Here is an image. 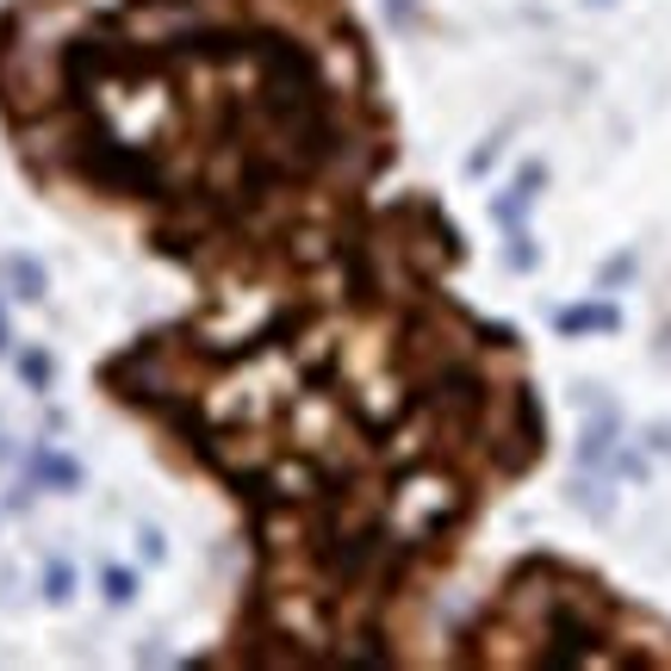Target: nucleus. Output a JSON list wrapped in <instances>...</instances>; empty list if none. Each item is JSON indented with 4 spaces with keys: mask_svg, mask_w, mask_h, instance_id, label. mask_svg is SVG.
Instances as JSON below:
<instances>
[{
    "mask_svg": "<svg viewBox=\"0 0 671 671\" xmlns=\"http://www.w3.org/2000/svg\"><path fill=\"white\" fill-rule=\"evenodd\" d=\"M100 584H106V603H131L138 597V572H125V566H106Z\"/></svg>",
    "mask_w": 671,
    "mask_h": 671,
    "instance_id": "1a4fd4ad",
    "label": "nucleus"
},
{
    "mask_svg": "<svg viewBox=\"0 0 671 671\" xmlns=\"http://www.w3.org/2000/svg\"><path fill=\"white\" fill-rule=\"evenodd\" d=\"M553 324H560V336H609V329H622V312L616 305H566Z\"/></svg>",
    "mask_w": 671,
    "mask_h": 671,
    "instance_id": "f257e3e1",
    "label": "nucleus"
},
{
    "mask_svg": "<svg viewBox=\"0 0 671 671\" xmlns=\"http://www.w3.org/2000/svg\"><path fill=\"white\" fill-rule=\"evenodd\" d=\"M0 267H7V281H13V298H44L50 281H44V267H38L32 255H7Z\"/></svg>",
    "mask_w": 671,
    "mask_h": 671,
    "instance_id": "20e7f679",
    "label": "nucleus"
},
{
    "mask_svg": "<svg viewBox=\"0 0 671 671\" xmlns=\"http://www.w3.org/2000/svg\"><path fill=\"white\" fill-rule=\"evenodd\" d=\"M143 560H162V553H169V541H162V529H150V522H143Z\"/></svg>",
    "mask_w": 671,
    "mask_h": 671,
    "instance_id": "9b49d317",
    "label": "nucleus"
},
{
    "mask_svg": "<svg viewBox=\"0 0 671 671\" xmlns=\"http://www.w3.org/2000/svg\"><path fill=\"white\" fill-rule=\"evenodd\" d=\"M0 348H7V312H0Z\"/></svg>",
    "mask_w": 671,
    "mask_h": 671,
    "instance_id": "4468645a",
    "label": "nucleus"
},
{
    "mask_svg": "<svg viewBox=\"0 0 671 671\" xmlns=\"http://www.w3.org/2000/svg\"><path fill=\"white\" fill-rule=\"evenodd\" d=\"M647 441H653L659 454H671V423H653V429H647Z\"/></svg>",
    "mask_w": 671,
    "mask_h": 671,
    "instance_id": "ddd939ff",
    "label": "nucleus"
},
{
    "mask_svg": "<svg viewBox=\"0 0 671 671\" xmlns=\"http://www.w3.org/2000/svg\"><path fill=\"white\" fill-rule=\"evenodd\" d=\"M628 274H634V255H616V262H609L603 274H597V281H603V286H622Z\"/></svg>",
    "mask_w": 671,
    "mask_h": 671,
    "instance_id": "9d476101",
    "label": "nucleus"
},
{
    "mask_svg": "<svg viewBox=\"0 0 671 671\" xmlns=\"http://www.w3.org/2000/svg\"><path fill=\"white\" fill-rule=\"evenodd\" d=\"M591 7H609V0H591Z\"/></svg>",
    "mask_w": 671,
    "mask_h": 671,
    "instance_id": "2eb2a0df",
    "label": "nucleus"
},
{
    "mask_svg": "<svg viewBox=\"0 0 671 671\" xmlns=\"http://www.w3.org/2000/svg\"><path fill=\"white\" fill-rule=\"evenodd\" d=\"M32 479L38 485H57V491H75L81 467H75V460H63V454H50V448H32Z\"/></svg>",
    "mask_w": 671,
    "mask_h": 671,
    "instance_id": "7ed1b4c3",
    "label": "nucleus"
},
{
    "mask_svg": "<svg viewBox=\"0 0 671 671\" xmlns=\"http://www.w3.org/2000/svg\"><path fill=\"white\" fill-rule=\"evenodd\" d=\"M616 429H622V423H616V410L603 405V417H591V423H584V441H578V460H584V467H603L609 454H616Z\"/></svg>",
    "mask_w": 671,
    "mask_h": 671,
    "instance_id": "f03ea898",
    "label": "nucleus"
},
{
    "mask_svg": "<svg viewBox=\"0 0 671 671\" xmlns=\"http://www.w3.org/2000/svg\"><path fill=\"white\" fill-rule=\"evenodd\" d=\"M504 267H510V274H535V267H541V250H535V236L522 231V224L510 231V250H504Z\"/></svg>",
    "mask_w": 671,
    "mask_h": 671,
    "instance_id": "423d86ee",
    "label": "nucleus"
},
{
    "mask_svg": "<svg viewBox=\"0 0 671 671\" xmlns=\"http://www.w3.org/2000/svg\"><path fill=\"white\" fill-rule=\"evenodd\" d=\"M572 504L591 516V522H609V510H616V498H609V479H578L572 485Z\"/></svg>",
    "mask_w": 671,
    "mask_h": 671,
    "instance_id": "39448f33",
    "label": "nucleus"
},
{
    "mask_svg": "<svg viewBox=\"0 0 671 671\" xmlns=\"http://www.w3.org/2000/svg\"><path fill=\"white\" fill-rule=\"evenodd\" d=\"M69 597H75V572L63 560H50L44 566V603H69Z\"/></svg>",
    "mask_w": 671,
    "mask_h": 671,
    "instance_id": "6e6552de",
    "label": "nucleus"
},
{
    "mask_svg": "<svg viewBox=\"0 0 671 671\" xmlns=\"http://www.w3.org/2000/svg\"><path fill=\"white\" fill-rule=\"evenodd\" d=\"M19 379H26L32 392H50V379H57V360H50L44 348H26V355H19Z\"/></svg>",
    "mask_w": 671,
    "mask_h": 671,
    "instance_id": "0eeeda50",
    "label": "nucleus"
},
{
    "mask_svg": "<svg viewBox=\"0 0 671 671\" xmlns=\"http://www.w3.org/2000/svg\"><path fill=\"white\" fill-rule=\"evenodd\" d=\"M491 162H498V143H485V150H472L467 174H485V169H491Z\"/></svg>",
    "mask_w": 671,
    "mask_h": 671,
    "instance_id": "f8f14e48",
    "label": "nucleus"
}]
</instances>
